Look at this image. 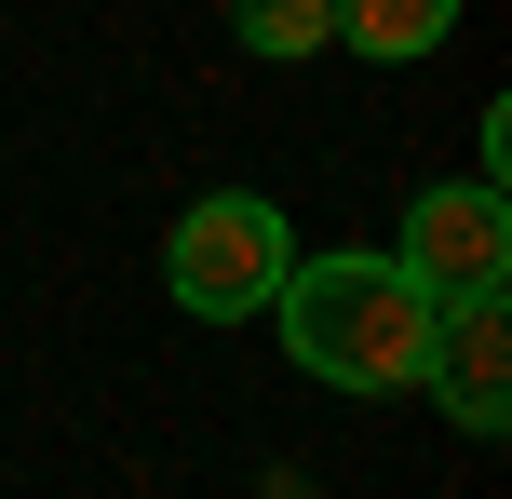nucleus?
<instances>
[{"label":"nucleus","mask_w":512,"mask_h":499,"mask_svg":"<svg viewBox=\"0 0 512 499\" xmlns=\"http://www.w3.org/2000/svg\"><path fill=\"white\" fill-rule=\"evenodd\" d=\"M270 324L324 392H418L432 365V297L405 284V257H297Z\"/></svg>","instance_id":"nucleus-1"},{"label":"nucleus","mask_w":512,"mask_h":499,"mask_svg":"<svg viewBox=\"0 0 512 499\" xmlns=\"http://www.w3.org/2000/svg\"><path fill=\"white\" fill-rule=\"evenodd\" d=\"M283 270H297V230H283V203H256V189H203V203L162 230V284H176V311H203V324L270 311Z\"/></svg>","instance_id":"nucleus-2"},{"label":"nucleus","mask_w":512,"mask_h":499,"mask_svg":"<svg viewBox=\"0 0 512 499\" xmlns=\"http://www.w3.org/2000/svg\"><path fill=\"white\" fill-rule=\"evenodd\" d=\"M405 284L432 297H486V284H512V203H499V176H459V189H418L405 203Z\"/></svg>","instance_id":"nucleus-3"},{"label":"nucleus","mask_w":512,"mask_h":499,"mask_svg":"<svg viewBox=\"0 0 512 499\" xmlns=\"http://www.w3.org/2000/svg\"><path fill=\"white\" fill-rule=\"evenodd\" d=\"M418 378L445 392L459 432H512V311H499V284L432 311V365H418Z\"/></svg>","instance_id":"nucleus-4"},{"label":"nucleus","mask_w":512,"mask_h":499,"mask_svg":"<svg viewBox=\"0 0 512 499\" xmlns=\"http://www.w3.org/2000/svg\"><path fill=\"white\" fill-rule=\"evenodd\" d=\"M445 27H459V0H337V54H364V68H405Z\"/></svg>","instance_id":"nucleus-5"},{"label":"nucleus","mask_w":512,"mask_h":499,"mask_svg":"<svg viewBox=\"0 0 512 499\" xmlns=\"http://www.w3.org/2000/svg\"><path fill=\"white\" fill-rule=\"evenodd\" d=\"M230 27H243V54H324L337 41V0H230Z\"/></svg>","instance_id":"nucleus-6"}]
</instances>
